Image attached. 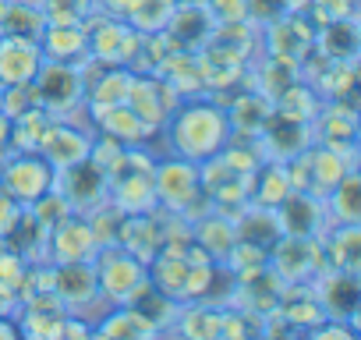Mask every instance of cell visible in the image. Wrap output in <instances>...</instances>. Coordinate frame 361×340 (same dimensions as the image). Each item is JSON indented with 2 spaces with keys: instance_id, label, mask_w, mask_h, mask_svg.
I'll return each instance as SVG.
<instances>
[{
  "instance_id": "4316f807",
  "label": "cell",
  "mask_w": 361,
  "mask_h": 340,
  "mask_svg": "<svg viewBox=\"0 0 361 340\" xmlns=\"http://www.w3.org/2000/svg\"><path fill=\"white\" fill-rule=\"evenodd\" d=\"M47 22H89L96 15V0H39Z\"/></svg>"
},
{
  "instance_id": "484cf974",
  "label": "cell",
  "mask_w": 361,
  "mask_h": 340,
  "mask_svg": "<svg viewBox=\"0 0 361 340\" xmlns=\"http://www.w3.org/2000/svg\"><path fill=\"white\" fill-rule=\"evenodd\" d=\"M173 8H177V0H135V8H131V15H128L124 22H128L138 36H156V32L166 29Z\"/></svg>"
},
{
  "instance_id": "9c48e42d",
  "label": "cell",
  "mask_w": 361,
  "mask_h": 340,
  "mask_svg": "<svg viewBox=\"0 0 361 340\" xmlns=\"http://www.w3.org/2000/svg\"><path fill=\"white\" fill-rule=\"evenodd\" d=\"M312 294L322 308L326 319H340L350 322L361 301V287H357V273H343V269H322L312 280Z\"/></svg>"
},
{
  "instance_id": "ffe728a7",
  "label": "cell",
  "mask_w": 361,
  "mask_h": 340,
  "mask_svg": "<svg viewBox=\"0 0 361 340\" xmlns=\"http://www.w3.org/2000/svg\"><path fill=\"white\" fill-rule=\"evenodd\" d=\"M315 54L326 57V61L354 64V57H357V25H354V18L322 22L315 29Z\"/></svg>"
},
{
  "instance_id": "52a82bcc",
  "label": "cell",
  "mask_w": 361,
  "mask_h": 340,
  "mask_svg": "<svg viewBox=\"0 0 361 340\" xmlns=\"http://www.w3.org/2000/svg\"><path fill=\"white\" fill-rule=\"evenodd\" d=\"M124 103L135 110V117L149 128V135L163 131L166 117L173 114V107L180 103V96L152 71H135L131 75V85H128V96Z\"/></svg>"
},
{
  "instance_id": "9a60e30c",
  "label": "cell",
  "mask_w": 361,
  "mask_h": 340,
  "mask_svg": "<svg viewBox=\"0 0 361 340\" xmlns=\"http://www.w3.org/2000/svg\"><path fill=\"white\" fill-rule=\"evenodd\" d=\"M192 241L213 259V262H227V255L238 245V224L234 217L220 213V210H206V217L192 220Z\"/></svg>"
},
{
  "instance_id": "f546056e",
  "label": "cell",
  "mask_w": 361,
  "mask_h": 340,
  "mask_svg": "<svg viewBox=\"0 0 361 340\" xmlns=\"http://www.w3.org/2000/svg\"><path fill=\"white\" fill-rule=\"evenodd\" d=\"M131 8H135V0H96V11H99V15L121 18V22L131 15Z\"/></svg>"
},
{
  "instance_id": "7c38bea8",
  "label": "cell",
  "mask_w": 361,
  "mask_h": 340,
  "mask_svg": "<svg viewBox=\"0 0 361 340\" xmlns=\"http://www.w3.org/2000/svg\"><path fill=\"white\" fill-rule=\"evenodd\" d=\"M92 138H96V131H89V128H85V131H78V124H75V121L57 117V121L50 124L47 138H43L39 156H43L54 170H64V166H75V163L89 159Z\"/></svg>"
},
{
  "instance_id": "8992f818",
  "label": "cell",
  "mask_w": 361,
  "mask_h": 340,
  "mask_svg": "<svg viewBox=\"0 0 361 340\" xmlns=\"http://www.w3.org/2000/svg\"><path fill=\"white\" fill-rule=\"evenodd\" d=\"M0 188L29 210L39 195L54 188V166L39 152H8L0 166Z\"/></svg>"
},
{
  "instance_id": "3957f363",
  "label": "cell",
  "mask_w": 361,
  "mask_h": 340,
  "mask_svg": "<svg viewBox=\"0 0 361 340\" xmlns=\"http://www.w3.org/2000/svg\"><path fill=\"white\" fill-rule=\"evenodd\" d=\"M152 185H156V202L163 213H180L188 217V210L206 199L199 185V163L185 156H163L152 163Z\"/></svg>"
},
{
  "instance_id": "d4e9b609",
  "label": "cell",
  "mask_w": 361,
  "mask_h": 340,
  "mask_svg": "<svg viewBox=\"0 0 361 340\" xmlns=\"http://www.w3.org/2000/svg\"><path fill=\"white\" fill-rule=\"evenodd\" d=\"M43 29H47V15L39 11V4H32V0H4V4H0V32L39 40Z\"/></svg>"
},
{
  "instance_id": "6da1fadb",
  "label": "cell",
  "mask_w": 361,
  "mask_h": 340,
  "mask_svg": "<svg viewBox=\"0 0 361 340\" xmlns=\"http://www.w3.org/2000/svg\"><path fill=\"white\" fill-rule=\"evenodd\" d=\"M163 135H166L173 156H185L192 163H206L209 156L224 152V145L234 138V128H231L224 103H213L206 96H188L166 117Z\"/></svg>"
},
{
  "instance_id": "4fadbf2b",
  "label": "cell",
  "mask_w": 361,
  "mask_h": 340,
  "mask_svg": "<svg viewBox=\"0 0 361 340\" xmlns=\"http://www.w3.org/2000/svg\"><path fill=\"white\" fill-rule=\"evenodd\" d=\"M54 294L64 305V312L82 315L92 301H99V284L92 262H61L54 266Z\"/></svg>"
},
{
  "instance_id": "8fae6325",
  "label": "cell",
  "mask_w": 361,
  "mask_h": 340,
  "mask_svg": "<svg viewBox=\"0 0 361 340\" xmlns=\"http://www.w3.org/2000/svg\"><path fill=\"white\" fill-rule=\"evenodd\" d=\"M39 68H43L39 40L0 32V89L4 85H32Z\"/></svg>"
},
{
  "instance_id": "7402d4cb",
  "label": "cell",
  "mask_w": 361,
  "mask_h": 340,
  "mask_svg": "<svg viewBox=\"0 0 361 340\" xmlns=\"http://www.w3.org/2000/svg\"><path fill=\"white\" fill-rule=\"evenodd\" d=\"M57 117L43 107H32L18 117H11V128H8V149L11 152H39L43 149V138L50 131Z\"/></svg>"
},
{
  "instance_id": "cb8c5ba5",
  "label": "cell",
  "mask_w": 361,
  "mask_h": 340,
  "mask_svg": "<svg viewBox=\"0 0 361 340\" xmlns=\"http://www.w3.org/2000/svg\"><path fill=\"white\" fill-rule=\"evenodd\" d=\"M290 192L294 188H290V178H287V166L283 163H273V159H262L259 170L252 174V195H248V202L266 206V210H276Z\"/></svg>"
},
{
  "instance_id": "f1b7e54d",
  "label": "cell",
  "mask_w": 361,
  "mask_h": 340,
  "mask_svg": "<svg viewBox=\"0 0 361 340\" xmlns=\"http://www.w3.org/2000/svg\"><path fill=\"white\" fill-rule=\"evenodd\" d=\"M22 213H25V206H22L18 199H11L4 188H0V238H8V234L18 227Z\"/></svg>"
},
{
  "instance_id": "d6986e66",
  "label": "cell",
  "mask_w": 361,
  "mask_h": 340,
  "mask_svg": "<svg viewBox=\"0 0 361 340\" xmlns=\"http://www.w3.org/2000/svg\"><path fill=\"white\" fill-rule=\"evenodd\" d=\"M89 114H92V124H96L99 135H110V138H117L124 145H145V138H152L149 128L135 117V110L128 103L99 107V110H89Z\"/></svg>"
},
{
  "instance_id": "e0dca14e",
  "label": "cell",
  "mask_w": 361,
  "mask_h": 340,
  "mask_svg": "<svg viewBox=\"0 0 361 340\" xmlns=\"http://www.w3.org/2000/svg\"><path fill=\"white\" fill-rule=\"evenodd\" d=\"M213 29H216V22H213V15H209L206 4H188V0H177V8H173V15H170V22H166L163 32H166L180 50H199V47L209 40Z\"/></svg>"
},
{
  "instance_id": "5b68a950",
  "label": "cell",
  "mask_w": 361,
  "mask_h": 340,
  "mask_svg": "<svg viewBox=\"0 0 361 340\" xmlns=\"http://www.w3.org/2000/svg\"><path fill=\"white\" fill-rule=\"evenodd\" d=\"M36 103L50 110L54 117H64L68 110L85 103V75L82 64H61V61H43V68L32 78Z\"/></svg>"
},
{
  "instance_id": "5bb4252c",
  "label": "cell",
  "mask_w": 361,
  "mask_h": 340,
  "mask_svg": "<svg viewBox=\"0 0 361 340\" xmlns=\"http://www.w3.org/2000/svg\"><path fill=\"white\" fill-rule=\"evenodd\" d=\"M43 61H61V64H82L89 61V29L85 22H47L39 36Z\"/></svg>"
},
{
  "instance_id": "ac0fdd59",
  "label": "cell",
  "mask_w": 361,
  "mask_h": 340,
  "mask_svg": "<svg viewBox=\"0 0 361 340\" xmlns=\"http://www.w3.org/2000/svg\"><path fill=\"white\" fill-rule=\"evenodd\" d=\"M319 252L326 269H343L357 273V255H361V231L357 224H333L319 234Z\"/></svg>"
},
{
  "instance_id": "603a6c76",
  "label": "cell",
  "mask_w": 361,
  "mask_h": 340,
  "mask_svg": "<svg viewBox=\"0 0 361 340\" xmlns=\"http://www.w3.org/2000/svg\"><path fill=\"white\" fill-rule=\"evenodd\" d=\"M269 114H273V99L262 96L259 89H252V85L227 107V117H231L234 135H259L262 124L269 121Z\"/></svg>"
},
{
  "instance_id": "ba28073f",
  "label": "cell",
  "mask_w": 361,
  "mask_h": 340,
  "mask_svg": "<svg viewBox=\"0 0 361 340\" xmlns=\"http://www.w3.org/2000/svg\"><path fill=\"white\" fill-rule=\"evenodd\" d=\"M54 192L64 195V202L71 206V213H89V210H96L106 199V178L99 174L89 159H82L75 166L54 170Z\"/></svg>"
},
{
  "instance_id": "277c9868",
  "label": "cell",
  "mask_w": 361,
  "mask_h": 340,
  "mask_svg": "<svg viewBox=\"0 0 361 340\" xmlns=\"http://www.w3.org/2000/svg\"><path fill=\"white\" fill-rule=\"evenodd\" d=\"M266 266L273 269V277L290 287V284H312L326 266H322V252H319V238H301V234H280L266 255Z\"/></svg>"
},
{
  "instance_id": "44dd1931",
  "label": "cell",
  "mask_w": 361,
  "mask_h": 340,
  "mask_svg": "<svg viewBox=\"0 0 361 340\" xmlns=\"http://www.w3.org/2000/svg\"><path fill=\"white\" fill-rule=\"evenodd\" d=\"M326 206V220L333 224H361V185H357V170H347V174L322 195Z\"/></svg>"
},
{
  "instance_id": "4dcf8cb0",
  "label": "cell",
  "mask_w": 361,
  "mask_h": 340,
  "mask_svg": "<svg viewBox=\"0 0 361 340\" xmlns=\"http://www.w3.org/2000/svg\"><path fill=\"white\" fill-rule=\"evenodd\" d=\"M32 4H39V0H32Z\"/></svg>"
},
{
  "instance_id": "2e32d148",
  "label": "cell",
  "mask_w": 361,
  "mask_h": 340,
  "mask_svg": "<svg viewBox=\"0 0 361 340\" xmlns=\"http://www.w3.org/2000/svg\"><path fill=\"white\" fill-rule=\"evenodd\" d=\"M106 195L124 213H152V210H159L156 185H152V170H145V166H128L124 174H117L106 185Z\"/></svg>"
},
{
  "instance_id": "30bf717a",
  "label": "cell",
  "mask_w": 361,
  "mask_h": 340,
  "mask_svg": "<svg viewBox=\"0 0 361 340\" xmlns=\"http://www.w3.org/2000/svg\"><path fill=\"white\" fill-rule=\"evenodd\" d=\"M47 252H50L54 266H61V262H92V255L99 252V241H96L89 220L82 213H71L50 231Z\"/></svg>"
},
{
  "instance_id": "83f0119b",
  "label": "cell",
  "mask_w": 361,
  "mask_h": 340,
  "mask_svg": "<svg viewBox=\"0 0 361 340\" xmlns=\"http://www.w3.org/2000/svg\"><path fill=\"white\" fill-rule=\"evenodd\" d=\"M206 8H209V15H213L216 25L248 22V0H206Z\"/></svg>"
},
{
  "instance_id": "7a4b0ae2",
  "label": "cell",
  "mask_w": 361,
  "mask_h": 340,
  "mask_svg": "<svg viewBox=\"0 0 361 340\" xmlns=\"http://www.w3.org/2000/svg\"><path fill=\"white\" fill-rule=\"evenodd\" d=\"M92 269H96V284H99V294L110 301V305H128L142 284L149 280V266L128 252L124 245H103L96 255H92Z\"/></svg>"
}]
</instances>
